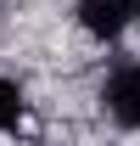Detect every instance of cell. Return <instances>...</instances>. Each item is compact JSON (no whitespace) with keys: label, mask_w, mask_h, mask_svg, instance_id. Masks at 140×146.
<instances>
[{"label":"cell","mask_w":140,"mask_h":146,"mask_svg":"<svg viewBox=\"0 0 140 146\" xmlns=\"http://www.w3.org/2000/svg\"><path fill=\"white\" fill-rule=\"evenodd\" d=\"M22 124V90L11 79H0V129H17Z\"/></svg>","instance_id":"3957f363"},{"label":"cell","mask_w":140,"mask_h":146,"mask_svg":"<svg viewBox=\"0 0 140 146\" xmlns=\"http://www.w3.org/2000/svg\"><path fill=\"white\" fill-rule=\"evenodd\" d=\"M79 28L90 39H118L129 28V0H79Z\"/></svg>","instance_id":"7a4b0ae2"},{"label":"cell","mask_w":140,"mask_h":146,"mask_svg":"<svg viewBox=\"0 0 140 146\" xmlns=\"http://www.w3.org/2000/svg\"><path fill=\"white\" fill-rule=\"evenodd\" d=\"M106 112L123 129H140V62H129L106 79Z\"/></svg>","instance_id":"6da1fadb"},{"label":"cell","mask_w":140,"mask_h":146,"mask_svg":"<svg viewBox=\"0 0 140 146\" xmlns=\"http://www.w3.org/2000/svg\"><path fill=\"white\" fill-rule=\"evenodd\" d=\"M129 17H140V0H129Z\"/></svg>","instance_id":"277c9868"}]
</instances>
